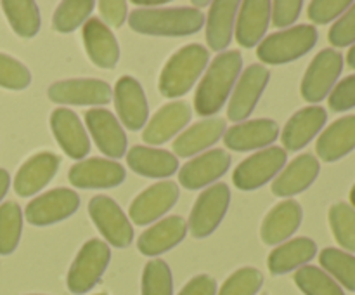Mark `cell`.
Listing matches in <instances>:
<instances>
[{"label":"cell","instance_id":"11a10c76","mask_svg":"<svg viewBox=\"0 0 355 295\" xmlns=\"http://www.w3.org/2000/svg\"><path fill=\"white\" fill-rule=\"evenodd\" d=\"M31 295H37V294H31Z\"/></svg>","mask_w":355,"mask_h":295},{"label":"cell","instance_id":"5bb4252c","mask_svg":"<svg viewBox=\"0 0 355 295\" xmlns=\"http://www.w3.org/2000/svg\"><path fill=\"white\" fill-rule=\"evenodd\" d=\"M179 186L173 180H162L142 191L130 203L128 217L137 226L158 221L179 200Z\"/></svg>","mask_w":355,"mask_h":295},{"label":"cell","instance_id":"e0dca14e","mask_svg":"<svg viewBox=\"0 0 355 295\" xmlns=\"http://www.w3.org/2000/svg\"><path fill=\"white\" fill-rule=\"evenodd\" d=\"M279 137V125L270 118L239 121L224 134V144L234 151L266 149Z\"/></svg>","mask_w":355,"mask_h":295},{"label":"cell","instance_id":"f907efd6","mask_svg":"<svg viewBox=\"0 0 355 295\" xmlns=\"http://www.w3.org/2000/svg\"><path fill=\"white\" fill-rule=\"evenodd\" d=\"M347 61H349L350 68L355 69V44L352 45V49L349 51V56H347Z\"/></svg>","mask_w":355,"mask_h":295},{"label":"cell","instance_id":"1f68e13d","mask_svg":"<svg viewBox=\"0 0 355 295\" xmlns=\"http://www.w3.org/2000/svg\"><path fill=\"white\" fill-rule=\"evenodd\" d=\"M315 253H318V245H315L314 239L300 236V238L277 245L269 253L267 266L272 274H286L304 267L309 260L314 259Z\"/></svg>","mask_w":355,"mask_h":295},{"label":"cell","instance_id":"f35d334b","mask_svg":"<svg viewBox=\"0 0 355 295\" xmlns=\"http://www.w3.org/2000/svg\"><path fill=\"white\" fill-rule=\"evenodd\" d=\"M142 295H173L172 271L163 259H153L144 266Z\"/></svg>","mask_w":355,"mask_h":295},{"label":"cell","instance_id":"d4e9b609","mask_svg":"<svg viewBox=\"0 0 355 295\" xmlns=\"http://www.w3.org/2000/svg\"><path fill=\"white\" fill-rule=\"evenodd\" d=\"M302 217H304V210L298 201L284 200L277 203L263 219L262 228H260L262 242L270 246L281 245L300 228Z\"/></svg>","mask_w":355,"mask_h":295},{"label":"cell","instance_id":"7bdbcfd3","mask_svg":"<svg viewBox=\"0 0 355 295\" xmlns=\"http://www.w3.org/2000/svg\"><path fill=\"white\" fill-rule=\"evenodd\" d=\"M329 42L335 47H347L355 42V3L342 14L329 30Z\"/></svg>","mask_w":355,"mask_h":295},{"label":"cell","instance_id":"7a4b0ae2","mask_svg":"<svg viewBox=\"0 0 355 295\" xmlns=\"http://www.w3.org/2000/svg\"><path fill=\"white\" fill-rule=\"evenodd\" d=\"M128 24L137 33L151 37H186L205 26V14L194 7L135 9L128 16Z\"/></svg>","mask_w":355,"mask_h":295},{"label":"cell","instance_id":"9c48e42d","mask_svg":"<svg viewBox=\"0 0 355 295\" xmlns=\"http://www.w3.org/2000/svg\"><path fill=\"white\" fill-rule=\"evenodd\" d=\"M49 99L64 106H104L113 97L110 83L97 78H69L49 87Z\"/></svg>","mask_w":355,"mask_h":295},{"label":"cell","instance_id":"277c9868","mask_svg":"<svg viewBox=\"0 0 355 295\" xmlns=\"http://www.w3.org/2000/svg\"><path fill=\"white\" fill-rule=\"evenodd\" d=\"M318 30L312 24H298L269 35L257 47L263 65H286L307 54L318 44Z\"/></svg>","mask_w":355,"mask_h":295},{"label":"cell","instance_id":"52a82bcc","mask_svg":"<svg viewBox=\"0 0 355 295\" xmlns=\"http://www.w3.org/2000/svg\"><path fill=\"white\" fill-rule=\"evenodd\" d=\"M229 203H231V189L227 184L218 183L205 189L191 210L187 231H191L194 238L210 236L227 214Z\"/></svg>","mask_w":355,"mask_h":295},{"label":"cell","instance_id":"836d02e7","mask_svg":"<svg viewBox=\"0 0 355 295\" xmlns=\"http://www.w3.org/2000/svg\"><path fill=\"white\" fill-rule=\"evenodd\" d=\"M23 229V212L14 201L0 205V255H9L16 250Z\"/></svg>","mask_w":355,"mask_h":295},{"label":"cell","instance_id":"7402d4cb","mask_svg":"<svg viewBox=\"0 0 355 295\" xmlns=\"http://www.w3.org/2000/svg\"><path fill=\"white\" fill-rule=\"evenodd\" d=\"M59 156L51 151H42L28 158L14 177V191L19 196H31L44 189L59 169Z\"/></svg>","mask_w":355,"mask_h":295},{"label":"cell","instance_id":"8992f818","mask_svg":"<svg viewBox=\"0 0 355 295\" xmlns=\"http://www.w3.org/2000/svg\"><path fill=\"white\" fill-rule=\"evenodd\" d=\"M286 165V149L269 146L248 156L236 167L232 183L241 191H255L277 177Z\"/></svg>","mask_w":355,"mask_h":295},{"label":"cell","instance_id":"ffe728a7","mask_svg":"<svg viewBox=\"0 0 355 295\" xmlns=\"http://www.w3.org/2000/svg\"><path fill=\"white\" fill-rule=\"evenodd\" d=\"M191 117H193V111L186 101H172L153 115L142 132V139L151 146L163 144L179 134L189 124Z\"/></svg>","mask_w":355,"mask_h":295},{"label":"cell","instance_id":"30bf717a","mask_svg":"<svg viewBox=\"0 0 355 295\" xmlns=\"http://www.w3.org/2000/svg\"><path fill=\"white\" fill-rule=\"evenodd\" d=\"M343 69V58L335 49L319 52L305 71L302 80V97L309 103H321L338 80Z\"/></svg>","mask_w":355,"mask_h":295},{"label":"cell","instance_id":"60d3db41","mask_svg":"<svg viewBox=\"0 0 355 295\" xmlns=\"http://www.w3.org/2000/svg\"><path fill=\"white\" fill-rule=\"evenodd\" d=\"M31 73L17 59L0 52V87L9 90H23L30 85Z\"/></svg>","mask_w":355,"mask_h":295},{"label":"cell","instance_id":"cb8c5ba5","mask_svg":"<svg viewBox=\"0 0 355 295\" xmlns=\"http://www.w3.org/2000/svg\"><path fill=\"white\" fill-rule=\"evenodd\" d=\"M187 235V222L180 215H170L146 229L137 239V248L142 255L156 257L179 245Z\"/></svg>","mask_w":355,"mask_h":295},{"label":"cell","instance_id":"74e56055","mask_svg":"<svg viewBox=\"0 0 355 295\" xmlns=\"http://www.w3.org/2000/svg\"><path fill=\"white\" fill-rule=\"evenodd\" d=\"M329 226L338 245L355 252V208L349 203H335L329 208Z\"/></svg>","mask_w":355,"mask_h":295},{"label":"cell","instance_id":"603a6c76","mask_svg":"<svg viewBox=\"0 0 355 295\" xmlns=\"http://www.w3.org/2000/svg\"><path fill=\"white\" fill-rule=\"evenodd\" d=\"M270 23V2L267 0H246L239 3L234 24L236 40L241 47L252 49L263 40Z\"/></svg>","mask_w":355,"mask_h":295},{"label":"cell","instance_id":"2e32d148","mask_svg":"<svg viewBox=\"0 0 355 295\" xmlns=\"http://www.w3.org/2000/svg\"><path fill=\"white\" fill-rule=\"evenodd\" d=\"M114 106L121 124L130 130H139L148 124L149 106L144 89L134 76H121L113 90Z\"/></svg>","mask_w":355,"mask_h":295},{"label":"cell","instance_id":"8fae6325","mask_svg":"<svg viewBox=\"0 0 355 295\" xmlns=\"http://www.w3.org/2000/svg\"><path fill=\"white\" fill-rule=\"evenodd\" d=\"M270 71L263 65H250L236 82L232 89L231 101H229L227 117L234 121H243L253 113L257 103L262 97L267 83H269Z\"/></svg>","mask_w":355,"mask_h":295},{"label":"cell","instance_id":"f1b7e54d","mask_svg":"<svg viewBox=\"0 0 355 295\" xmlns=\"http://www.w3.org/2000/svg\"><path fill=\"white\" fill-rule=\"evenodd\" d=\"M127 163L135 174L151 179L170 177L179 169V160L173 153L149 146H134L128 149Z\"/></svg>","mask_w":355,"mask_h":295},{"label":"cell","instance_id":"4fadbf2b","mask_svg":"<svg viewBox=\"0 0 355 295\" xmlns=\"http://www.w3.org/2000/svg\"><path fill=\"white\" fill-rule=\"evenodd\" d=\"M125 169L121 163L107 158H87L69 169L68 179L78 189H110L120 186L125 180Z\"/></svg>","mask_w":355,"mask_h":295},{"label":"cell","instance_id":"f5cc1de1","mask_svg":"<svg viewBox=\"0 0 355 295\" xmlns=\"http://www.w3.org/2000/svg\"><path fill=\"white\" fill-rule=\"evenodd\" d=\"M205 6H210L208 2H193V7L196 9V7H205Z\"/></svg>","mask_w":355,"mask_h":295},{"label":"cell","instance_id":"d590c367","mask_svg":"<svg viewBox=\"0 0 355 295\" xmlns=\"http://www.w3.org/2000/svg\"><path fill=\"white\" fill-rule=\"evenodd\" d=\"M94 6L92 0H66L58 6L52 24L61 33H71L90 19Z\"/></svg>","mask_w":355,"mask_h":295},{"label":"cell","instance_id":"83f0119b","mask_svg":"<svg viewBox=\"0 0 355 295\" xmlns=\"http://www.w3.org/2000/svg\"><path fill=\"white\" fill-rule=\"evenodd\" d=\"M224 134L225 120L215 117L207 118V120L191 125L173 141V153L180 158H189V156L211 148L215 142H218V139L224 137Z\"/></svg>","mask_w":355,"mask_h":295},{"label":"cell","instance_id":"8d00e7d4","mask_svg":"<svg viewBox=\"0 0 355 295\" xmlns=\"http://www.w3.org/2000/svg\"><path fill=\"white\" fill-rule=\"evenodd\" d=\"M319 262L326 273L340 281L347 290L355 292V257L338 248H324L319 253Z\"/></svg>","mask_w":355,"mask_h":295},{"label":"cell","instance_id":"ee69618b","mask_svg":"<svg viewBox=\"0 0 355 295\" xmlns=\"http://www.w3.org/2000/svg\"><path fill=\"white\" fill-rule=\"evenodd\" d=\"M304 2L302 0H277L270 3V19L274 26L288 28L298 19Z\"/></svg>","mask_w":355,"mask_h":295},{"label":"cell","instance_id":"44dd1931","mask_svg":"<svg viewBox=\"0 0 355 295\" xmlns=\"http://www.w3.org/2000/svg\"><path fill=\"white\" fill-rule=\"evenodd\" d=\"M83 45L90 61L99 68L113 69L120 59V45L116 37L99 17H90L82 30Z\"/></svg>","mask_w":355,"mask_h":295},{"label":"cell","instance_id":"d6a6232c","mask_svg":"<svg viewBox=\"0 0 355 295\" xmlns=\"http://www.w3.org/2000/svg\"><path fill=\"white\" fill-rule=\"evenodd\" d=\"M3 14L16 35L31 38L40 30V10L31 0H3Z\"/></svg>","mask_w":355,"mask_h":295},{"label":"cell","instance_id":"f6af8a7d","mask_svg":"<svg viewBox=\"0 0 355 295\" xmlns=\"http://www.w3.org/2000/svg\"><path fill=\"white\" fill-rule=\"evenodd\" d=\"M355 106V75L343 78L329 94V108L333 111H347Z\"/></svg>","mask_w":355,"mask_h":295},{"label":"cell","instance_id":"5b68a950","mask_svg":"<svg viewBox=\"0 0 355 295\" xmlns=\"http://www.w3.org/2000/svg\"><path fill=\"white\" fill-rule=\"evenodd\" d=\"M110 260L111 250L106 242L97 238L85 242L68 271V290L75 295H83L92 290L110 266Z\"/></svg>","mask_w":355,"mask_h":295},{"label":"cell","instance_id":"d6986e66","mask_svg":"<svg viewBox=\"0 0 355 295\" xmlns=\"http://www.w3.org/2000/svg\"><path fill=\"white\" fill-rule=\"evenodd\" d=\"M51 128L62 151L73 160H82L90 151V139L78 115L69 108H58L51 115Z\"/></svg>","mask_w":355,"mask_h":295},{"label":"cell","instance_id":"7dc6e473","mask_svg":"<svg viewBox=\"0 0 355 295\" xmlns=\"http://www.w3.org/2000/svg\"><path fill=\"white\" fill-rule=\"evenodd\" d=\"M179 295H217V281L208 274H200L187 281Z\"/></svg>","mask_w":355,"mask_h":295},{"label":"cell","instance_id":"816d5d0a","mask_svg":"<svg viewBox=\"0 0 355 295\" xmlns=\"http://www.w3.org/2000/svg\"><path fill=\"white\" fill-rule=\"evenodd\" d=\"M350 203H352V207L355 208V184H354L352 191H350Z\"/></svg>","mask_w":355,"mask_h":295},{"label":"cell","instance_id":"ab89813d","mask_svg":"<svg viewBox=\"0 0 355 295\" xmlns=\"http://www.w3.org/2000/svg\"><path fill=\"white\" fill-rule=\"evenodd\" d=\"M263 285V274L257 267L234 271L218 290V295H257Z\"/></svg>","mask_w":355,"mask_h":295},{"label":"cell","instance_id":"db71d44e","mask_svg":"<svg viewBox=\"0 0 355 295\" xmlns=\"http://www.w3.org/2000/svg\"><path fill=\"white\" fill-rule=\"evenodd\" d=\"M97 295H106V294H97Z\"/></svg>","mask_w":355,"mask_h":295},{"label":"cell","instance_id":"484cf974","mask_svg":"<svg viewBox=\"0 0 355 295\" xmlns=\"http://www.w3.org/2000/svg\"><path fill=\"white\" fill-rule=\"evenodd\" d=\"M328 120V113L321 106H309L297 111L284 125L281 141L288 151H298L305 148L321 132Z\"/></svg>","mask_w":355,"mask_h":295},{"label":"cell","instance_id":"f546056e","mask_svg":"<svg viewBox=\"0 0 355 295\" xmlns=\"http://www.w3.org/2000/svg\"><path fill=\"white\" fill-rule=\"evenodd\" d=\"M355 149V115L333 121L318 139L315 151L322 162H336Z\"/></svg>","mask_w":355,"mask_h":295},{"label":"cell","instance_id":"3957f363","mask_svg":"<svg viewBox=\"0 0 355 295\" xmlns=\"http://www.w3.org/2000/svg\"><path fill=\"white\" fill-rule=\"evenodd\" d=\"M210 52L200 44L184 45L166 61L159 73L158 89L168 99L184 96L193 89L194 83L207 69Z\"/></svg>","mask_w":355,"mask_h":295},{"label":"cell","instance_id":"681fc988","mask_svg":"<svg viewBox=\"0 0 355 295\" xmlns=\"http://www.w3.org/2000/svg\"><path fill=\"white\" fill-rule=\"evenodd\" d=\"M165 3L166 0H134V6L146 7V9H149V7H163Z\"/></svg>","mask_w":355,"mask_h":295},{"label":"cell","instance_id":"7c38bea8","mask_svg":"<svg viewBox=\"0 0 355 295\" xmlns=\"http://www.w3.org/2000/svg\"><path fill=\"white\" fill-rule=\"evenodd\" d=\"M78 207L80 198L75 191L58 187L31 200L26 205L24 217L33 226H51L71 217Z\"/></svg>","mask_w":355,"mask_h":295},{"label":"cell","instance_id":"ba28073f","mask_svg":"<svg viewBox=\"0 0 355 295\" xmlns=\"http://www.w3.org/2000/svg\"><path fill=\"white\" fill-rule=\"evenodd\" d=\"M89 215L94 224L104 236L106 243L125 248L134 239V228L125 212L113 198L106 194H97L89 201Z\"/></svg>","mask_w":355,"mask_h":295},{"label":"cell","instance_id":"e575fe53","mask_svg":"<svg viewBox=\"0 0 355 295\" xmlns=\"http://www.w3.org/2000/svg\"><path fill=\"white\" fill-rule=\"evenodd\" d=\"M297 287L305 295H345L342 287L326 271L315 266H304L293 276Z\"/></svg>","mask_w":355,"mask_h":295},{"label":"cell","instance_id":"6da1fadb","mask_svg":"<svg viewBox=\"0 0 355 295\" xmlns=\"http://www.w3.org/2000/svg\"><path fill=\"white\" fill-rule=\"evenodd\" d=\"M243 68L239 51H224L207 66L205 76L194 94V108L201 117H214L232 94Z\"/></svg>","mask_w":355,"mask_h":295},{"label":"cell","instance_id":"bcb514c9","mask_svg":"<svg viewBox=\"0 0 355 295\" xmlns=\"http://www.w3.org/2000/svg\"><path fill=\"white\" fill-rule=\"evenodd\" d=\"M97 7H99V12L104 19L103 23H107V26L120 28L127 19L128 6L125 0H101Z\"/></svg>","mask_w":355,"mask_h":295},{"label":"cell","instance_id":"4316f807","mask_svg":"<svg viewBox=\"0 0 355 295\" xmlns=\"http://www.w3.org/2000/svg\"><path fill=\"white\" fill-rule=\"evenodd\" d=\"M319 176V162L314 155L297 156L288 163L272 183V193L279 198H290L309 189Z\"/></svg>","mask_w":355,"mask_h":295},{"label":"cell","instance_id":"c3c4849f","mask_svg":"<svg viewBox=\"0 0 355 295\" xmlns=\"http://www.w3.org/2000/svg\"><path fill=\"white\" fill-rule=\"evenodd\" d=\"M9 186H10V176L7 174V170L0 169V201H2V198L7 194Z\"/></svg>","mask_w":355,"mask_h":295},{"label":"cell","instance_id":"4dcf8cb0","mask_svg":"<svg viewBox=\"0 0 355 295\" xmlns=\"http://www.w3.org/2000/svg\"><path fill=\"white\" fill-rule=\"evenodd\" d=\"M238 0H217L210 3L207 16V42L211 51H225L234 33Z\"/></svg>","mask_w":355,"mask_h":295},{"label":"cell","instance_id":"9a60e30c","mask_svg":"<svg viewBox=\"0 0 355 295\" xmlns=\"http://www.w3.org/2000/svg\"><path fill=\"white\" fill-rule=\"evenodd\" d=\"M85 124L96 146L107 158L116 160L127 153V134L110 110L92 108L85 111Z\"/></svg>","mask_w":355,"mask_h":295},{"label":"cell","instance_id":"ac0fdd59","mask_svg":"<svg viewBox=\"0 0 355 295\" xmlns=\"http://www.w3.org/2000/svg\"><path fill=\"white\" fill-rule=\"evenodd\" d=\"M229 167H231V156L225 149H210L187 162L179 170V183L186 189H201L224 176Z\"/></svg>","mask_w":355,"mask_h":295},{"label":"cell","instance_id":"b9f144b4","mask_svg":"<svg viewBox=\"0 0 355 295\" xmlns=\"http://www.w3.org/2000/svg\"><path fill=\"white\" fill-rule=\"evenodd\" d=\"M352 3L349 0H314V2L309 3V19L312 23L318 24H326L329 21L336 19L338 16H342Z\"/></svg>","mask_w":355,"mask_h":295}]
</instances>
